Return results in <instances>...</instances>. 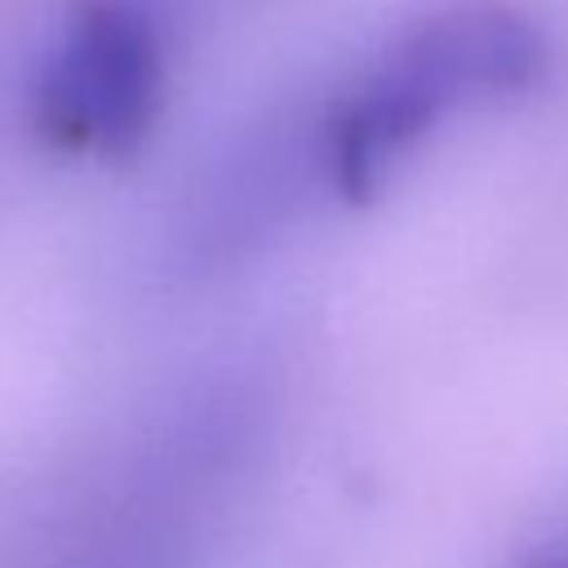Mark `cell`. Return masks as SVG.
<instances>
[{
    "mask_svg": "<svg viewBox=\"0 0 568 568\" xmlns=\"http://www.w3.org/2000/svg\"><path fill=\"white\" fill-rule=\"evenodd\" d=\"M546 67L541 27L501 0H453L395 31L315 120V186L364 200L439 124L506 102Z\"/></svg>",
    "mask_w": 568,
    "mask_h": 568,
    "instance_id": "obj_1",
    "label": "cell"
},
{
    "mask_svg": "<svg viewBox=\"0 0 568 568\" xmlns=\"http://www.w3.org/2000/svg\"><path fill=\"white\" fill-rule=\"evenodd\" d=\"M537 568H568V564H564V559H555V564H537Z\"/></svg>",
    "mask_w": 568,
    "mask_h": 568,
    "instance_id": "obj_3",
    "label": "cell"
},
{
    "mask_svg": "<svg viewBox=\"0 0 568 568\" xmlns=\"http://www.w3.org/2000/svg\"><path fill=\"white\" fill-rule=\"evenodd\" d=\"M164 98V44L146 9L102 0L53 40L36 80V129L71 155L133 151Z\"/></svg>",
    "mask_w": 568,
    "mask_h": 568,
    "instance_id": "obj_2",
    "label": "cell"
}]
</instances>
